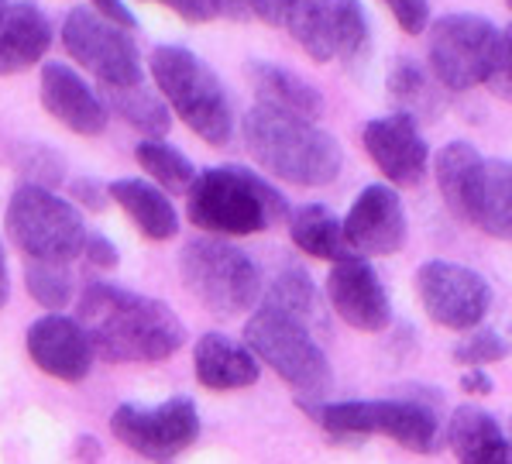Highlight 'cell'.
<instances>
[{
  "label": "cell",
  "instance_id": "obj_1",
  "mask_svg": "<svg viewBox=\"0 0 512 464\" xmlns=\"http://www.w3.org/2000/svg\"><path fill=\"white\" fill-rule=\"evenodd\" d=\"M76 320L104 361H165L186 344V327L169 303L93 279L76 300Z\"/></svg>",
  "mask_w": 512,
  "mask_h": 464
},
{
  "label": "cell",
  "instance_id": "obj_2",
  "mask_svg": "<svg viewBox=\"0 0 512 464\" xmlns=\"http://www.w3.org/2000/svg\"><path fill=\"white\" fill-rule=\"evenodd\" d=\"M241 138L251 159L282 183L320 190L341 176V145L317 121L255 104L241 117Z\"/></svg>",
  "mask_w": 512,
  "mask_h": 464
},
{
  "label": "cell",
  "instance_id": "obj_3",
  "mask_svg": "<svg viewBox=\"0 0 512 464\" xmlns=\"http://www.w3.org/2000/svg\"><path fill=\"white\" fill-rule=\"evenodd\" d=\"M293 207L262 172L248 165H210L186 193V217L210 238H251L289 220Z\"/></svg>",
  "mask_w": 512,
  "mask_h": 464
},
{
  "label": "cell",
  "instance_id": "obj_4",
  "mask_svg": "<svg viewBox=\"0 0 512 464\" xmlns=\"http://www.w3.org/2000/svg\"><path fill=\"white\" fill-rule=\"evenodd\" d=\"M155 90L176 117L214 148H227L234 141V107L224 83L207 62L183 45H159L152 52Z\"/></svg>",
  "mask_w": 512,
  "mask_h": 464
},
{
  "label": "cell",
  "instance_id": "obj_5",
  "mask_svg": "<svg viewBox=\"0 0 512 464\" xmlns=\"http://www.w3.org/2000/svg\"><path fill=\"white\" fill-rule=\"evenodd\" d=\"M179 279L196 303L217 317H241L265 296V275L244 248L227 238H193L179 251Z\"/></svg>",
  "mask_w": 512,
  "mask_h": 464
},
{
  "label": "cell",
  "instance_id": "obj_6",
  "mask_svg": "<svg viewBox=\"0 0 512 464\" xmlns=\"http://www.w3.org/2000/svg\"><path fill=\"white\" fill-rule=\"evenodd\" d=\"M244 344L289 389L303 392V396L324 399V392H330V385H334V368L313 337L310 324L275 310V306L258 303V310L244 324Z\"/></svg>",
  "mask_w": 512,
  "mask_h": 464
},
{
  "label": "cell",
  "instance_id": "obj_7",
  "mask_svg": "<svg viewBox=\"0 0 512 464\" xmlns=\"http://www.w3.org/2000/svg\"><path fill=\"white\" fill-rule=\"evenodd\" d=\"M4 227L11 245L28 262L69 265L73 258L83 255L86 238H90L76 203L55 196V190H42V186H25V183L11 193Z\"/></svg>",
  "mask_w": 512,
  "mask_h": 464
},
{
  "label": "cell",
  "instance_id": "obj_8",
  "mask_svg": "<svg viewBox=\"0 0 512 464\" xmlns=\"http://www.w3.org/2000/svg\"><path fill=\"white\" fill-rule=\"evenodd\" d=\"M324 430L337 437H389L413 454H430L440 447V420L433 406L420 399H341V403L317 406L303 403Z\"/></svg>",
  "mask_w": 512,
  "mask_h": 464
},
{
  "label": "cell",
  "instance_id": "obj_9",
  "mask_svg": "<svg viewBox=\"0 0 512 464\" xmlns=\"http://www.w3.org/2000/svg\"><path fill=\"white\" fill-rule=\"evenodd\" d=\"M427 59L433 80L447 90L488 86L502 52V31L482 14H444L430 25Z\"/></svg>",
  "mask_w": 512,
  "mask_h": 464
},
{
  "label": "cell",
  "instance_id": "obj_10",
  "mask_svg": "<svg viewBox=\"0 0 512 464\" xmlns=\"http://www.w3.org/2000/svg\"><path fill=\"white\" fill-rule=\"evenodd\" d=\"M62 45L66 52L90 69L107 90L145 83V62L128 28L100 18L93 7H73L62 21Z\"/></svg>",
  "mask_w": 512,
  "mask_h": 464
},
{
  "label": "cell",
  "instance_id": "obj_11",
  "mask_svg": "<svg viewBox=\"0 0 512 464\" xmlns=\"http://www.w3.org/2000/svg\"><path fill=\"white\" fill-rule=\"evenodd\" d=\"M110 434L145 461L169 464L200 437V410L189 396H172L159 406L124 403L110 413Z\"/></svg>",
  "mask_w": 512,
  "mask_h": 464
},
{
  "label": "cell",
  "instance_id": "obj_12",
  "mask_svg": "<svg viewBox=\"0 0 512 464\" xmlns=\"http://www.w3.org/2000/svg\"><path fill=\"white\" fill-rule=\"evenodd\" d=\"M416 296L433 324L447 330H475L492 306V286L482 272L433 258L416 269Z\"/></svg>",
  "mask_w": 512,
  "mask_h": 464
},
{
  "label": "cell",
  "instance_id": "obj_13",
  "mask_svg": "<svg viewBox=\"0 0 512 464\" xmlns=\"http://www.w3.org/2000/svg\"><path fill=\"white\" fill-rule=\"evenodd\" d=\"M344 238L361 258L396 255L409 238V220L399 193L385 183L365 186L344 214Z\"/></svg>",
  "mask_w": 512,
  "mask_h": 464
},
{
  "label": "cell",
  "instance_id": "obj_14",
  "mask_svg": "<svg viewBox=\"0 0 512 464\" xmlns=\"http://www.w3.org/2000/svg\"><path fill=\"white\" fill-rule=\"evenodd\" d=\"M361 145H365L368 159L375 169L389 179L392 186H416L423 183L430 169V145L420 135L416 121L409 114H385L372 117L361 131Z\"/></svg>",
  "mask_w": 512,
  "mask_h": 464
},
{
  "label": "cell",
  "instance_id": "obj_15",
  "mask_svg": "<svg viewBox=\"0 0 512 464\" xmlns=\"http://www.w3.org/2000/svg\"><path fill=\"white\" fill-rule=\"evenodd\" d=\"M327 303L354 330L382 334L392 324V303L368 258H351L327 272Z\"/></svg>",
  "mask_w": 512,
  "mask_h": 464
},
{
  "label": "cell",
  "instance_id": "obj_16",
  "mask_svg": "<svg viewBox=\"0 0 512 464\" xmlns=\"http://www.w3.org/2000/svg\"><path fill=\"white\" fill-rule=\"evenodd\" d=\"M25 348L28 358L45 375L69 385L83 382L93 368V358H97L80 320L66 317V313H45V317H38L25 334Z\"/></svg>",
  "mask_w": 512,
  "mask_h": 464
},
{
  "label": "cell",
  "instance_id": "obj_17",
  "mask_svg": "<svg viewBox=\"0 0 512 464\" xmlns=\"http://www.w3.org/2000/svg\"><path fill=\"white\" fill-rule=\"evenodd\" d=\"M38 97H42V107L49 110L62 128L73 131V135L97 138L107 131V121H110L107 104L97 97V90H93L76 69L66 66V62H45Z\"/></svg>",
  "mask_w": 512,
  "mask_h": 464
},
{
  "label": "cell",
  "instance_id": "obj_18",
  "mask_svg": "<svg viewBox=\"0 0 512 464\" xmlns=\"http://www.w3.org/2000/svg\"><path fill=\"white\" fill-rule=\"evenodd\" d=\"M485 172L488 162L471 141H447L437 155H433V179L444 196L447 210L458 220L478 227L485 200Z\"/></svg>",
  "mask_w": 512,
  "mask_h": 464
},
{
  "label": "cell",
  "instance_id": "obj_19",
  "mask_svg": "<svg viewBox=\"0 0 512 464\" xmlns=\"http://www.w3.org/2000/svg\"><path fill=\"white\" fill-rule=\"evenodd\" d=\"M193 372L203 389L234 392L262 379V361L255 358L248 344L210 330L193 344Z\"/></svg>",
  "mask_w": 512,
  "mask_h": 464
},
{
  "label": "cell",
  "instance_id": "obj_20",
  "mask_svg": "<svg viewBox=\"0 0 512 464\" xmlns=\"http://www.w3.org/2000/svg\"><path fill=\"white\" fill-rule=\"evenodd\" d=\"M52 45V21L35 0L7 7V18L0 25V76L25 73L38 66Z\"/></svg>",
  "mask_w": 512,
  "mask_h": 464
},
{
  "label": "cell",
  "instance_id": "obj_21",
  "mask_svg": "<svg viewBox=\"0 0 512 464\" xmlns=\"http://www.w3.org/2000/svg\"><path fill=\"white\" fill-rule=\"evenodd\" d=\"M107 193L124 214L135 220V227L148 241H169L179 234V214L162 186L148 183V179H138V176H128V179H114V183L107 186Z\"/></svg>",
  "mask_w": 512,
  "mask_h": 464
},
{
  "label": "cell",
  "instance_id": "obj_22",
  "mask_svg": "<svg viewBox=\"0 0 512 464\" xmlns=\"http://www.w3.org/2000/svg\"><path fill=\"white\" fill-rule=\"evenodd\" d=\"M251 86H255L258 104L275 107L282 114H296L303 121L324 117V93L299 73L275 62H251Z\"/></svg>",
  "mask_w": 512,
  "mask_h": 464
},
{
  "label": "cell",
  "instance_id": "obj_23",
  "mask_svg": "<svg viewBox=\"0 0 512 464\" xmlns=\"http://www.w3.org/2000/svg\"><path fill=\"white\" fill-rule=\"evenodd\" d=\"M286 224H289V238H293V245L303 251V255L324 258L330 265L361 258V255H354V248L348 245V238H344V220L330 207H324V203L296 207Z\"/></svg>",
  "mask_w": 512,
  "mask_h": 464
},
{
  "label": "cell",
  "instance_id": "obj_24",
  "mask_svg": "<svg viewBox=\"0 0 512 464\" xmlns=\"http://www.w3.org/2000/svg\"><path fill=\"white\" fill-rule=\"evenodd\" d=\"M447 440L461 464H509V440L499 420L478 406H461L451 416Z\"/></svg>",
  "mask_w": 512,
  "mask_h": 464
},
{
  "label": "cell",
  "instance_id": "obj_25",
  "mask_svg": "<svg viewBox=\"0 0 512 464\" xmlns=\"http://www.w3.org/2000/svg\"><path fill=\"white\" fill-rule=\"evenodd\" d=\"M289 38L310 55L313 62L337 59L334 52V0H293L286 14Z\"/></svg>",
  "mask_w": 512,
  "mask_h": 464
},
{
  "label": "cell",
  "instance_id": "obj_26",
  "mask_svg": "<svg viewBox=\"0 0 512 464\" xmlns=\"http://www.w3.org/2000/svg\"><path fill=\"white\" fill-rule=\"evenodd\" d=\"M265 306H275V310L289 313V317L303 320V324H317L320 320V296H317V282L313 275L303 269V265H282L275 272V279L269 282L262 296Z\"/></svg>",
  "mask_w": 512,
  "mask_h": 464
},
{
  "label": "cell",
  "instance_id": "obj_27",
  "mask_svg": "<svg viewBox=\"0 0 512 464\" xmlns=\"http://www.w3.org/2000/svg\"><path fill=\"white\" fill-rule=\"evenodd\" d=\"M107 100L124 121L145 138H165L172 128V110L162 100V93L148 90L145 83L124 86V90H107Z\"/></svg>",
  "mask_w": 512,
  "mask_h": 464
},
{
  "label": "cell",
  "instance_id": "obj_28",
  "mask_svg": "<svg viewBox=\"0 0 512 464\" xmlns=\"http://www.w3.org/2000/svg\"><path fill=\"white\" fill-rule=\"evenodd\" d=\"M135 159L155 179V186L169 193H189V186L196 183V169L189 155L169 145L165 138H145L141 145H135Z\"/></svg>",
  "mask_w": 512,
  "mask_h": 464
},
{
  "label": "cell",
  "instance_id": "obj_29",
  "mask_svg": "<svg viewBox=\"0 0 512 464\" xmlns=\"http://www.w3.org/2000/svg\"><path fill=\"white\" fill-rule=\"evenodd\" d=\"M478 227L499 241H512V162L509 159L488 162Z\"/></svg>",
  "mask_w": 512,
  "mask_h": 464
},
{
  "label": "cell",
  "instance_id": "obj_30",
  "mask_svg": "<svg viewBox=\"0 0 512 464\" xmlns=\"http://www.w3.org/2000/svg\"><path fill=\"white\" fill-rule=\"evenodd\" d=\"M334 52L348 69L372 55V25L361 0H334Z\"/></svg>",
  "mask_w": 512,
  "mask_h": 464
},
{
  "label": "cell",
  "instance_id": "obj_31",
  "mask_svg": "<svg viewBox=\"0 0 512 464\" xmlns=\"http://www.w3.org/2000/svg\"><path fill=\"white\" fill-rule=\"evenodd\" d=\"M25 289L38 306H45L49 313H59L73 303L76 279H73V272H69V265L28 262L25 265Z\"/></svg>",
  "mask_w": 512,
  "mask_h": 464
},
{
  "label": "cell",
  "instance_id": "obj_32",
  "mask_svg": "<svg viewBox=\"0 0 512 464\" xmlns=\"http://www.w3.org/2000/svg\"><path fill=\"white\" fill-rule=\"evenodd\" d=\"M430 76V69H420L413 59H399L389 69V90L406 107L403 114L416 117V110H437V93H433Z\"/></svg>",
  "mask_w": 512,
  "mask_h": 464
},
{
  "label": "cell",
  "instance_id": "obj_33",
  "mask_svg": "<svg viewBox=\"0 0 512 464\" xmlns=\"http://www.w3.org/2000/svg\"><path fill=\"white\" fill-rule=\"evenodd\" d=\"M18 176L25 179V186L55 190L66 179V159L49 145H28L18 152Z\"/></svg>",
  "mask_w": 512,
  "mask_h": 464
},
{
  "label": "cell",
  "instance_id": "obj_34",
  "mask_svg": "<svg viewBox=\"0 0 512 464\" xmlns=\"http://www.w3.org/2000/svg\"><path fill=\"white\" fill-rule=\"evenodd\" d=\"M512 355V344L495 330H478L468 341L454 348V361L468 368H482V365H495V361H506Z\"/></svg>",
  "mask_w": 512,
  "mask_h": 464
},
{
  "label": "cell",
  "instance_id": "obj_35",
  "mask_svg": "<svg viewBox=\"0 0 512 464\" xmlns=\"http://www.w3.org/2000/svg\"><path fill=\"white\" fill-rule=\"evenodd\" d=\"M382 4L406 35H427L430 31V0H382Z\"/></svg>",
  "mask_w": 512,
  "mask_h": 464
},
{
  "label": "cell",
  "instance_id": "obj_36",
  "mask_svg": "<svg viewBox=\"0 0 512 464\" xmlns=\"http://www.w3.org/2000/svg\"><path fill=\"white\" fill-rule=\"evenodd\" d=\"M488 90L502 100H512V25L502 31V52H499V66H495Z\"/></svg>",
  "mask_w": 512,
  "mask_h": 464
},
{
  "label": "cell",
  "instance_id": "obj_37",
  "mask_svg": "<svg viewBox=\"0 0 512 464\" xmlns=\"http://www.w3.org/2000/svg\"><path fill=\"white\" fill-rule=\"evenodd\" d=\"M83 255H86V262H90L93 269H100V272L117 269V262H121V251H117L114 241L104 238V234H93V231H90V238H86Z\"/></svg>",
  "mask_w": 512,
  "mask_h": 464
},
{
  "label": "cell",
  "instance_id": "obj_38",
  "mask_svg": "<svg viewBox=\"0 0 512 464\" xmlns=\"http://www.w3.org/2000/svg\"><path fill=\"white\" fill-rule=\"evenodd\" d=\"M69 193H73L86 210H104L110 203V193L93 176H76L73 183H69Z\"/></svg>",
  "mask_w": 512,
  "mask_h": 464
},
{
  "label": "cell",
  "instance_id": "obj_39",
  "mask_svg": "<svg viewBox=\"0 0 512 464\" xmlns=\"http://www.w3.org/2000/svg\"><path fill=\"white\" fill-rule=\"evenodd\" d=\"M289 7H293V0H251V18L262 21V25L282 28L286 25Z\"/></svg>",
  "mask_w": 512,
  "mask_h": 464
},
{
  "label": "cell",
  "instance_id": "obj_40",
  "mask_svg": "<svg viewBox=\"0 0 512 464\" xmlns=\"http://www.w3.org/2000/svg\"><path fill=\"white\" fill-rule=\"evenodd\" d=\"M93 11H97L100 18L114 21V25L128 28V31H135V28H138L135 11H131V7L124 4V0H93Z\"/></svg>",
  "mask_w": 512,
  "mask_h": 464
},
{
  "label": "cell",
  "instance_id": "obj_41",
  "mask_svg": "<svg viewBox=\"0 0 512 464\" xmlns=\"http://www.w3.org/2000/svg\"><path fill=\"white\" fill-rule=\"evenodd\" d=\"M461 389L471 392V396H488V392L495 389V382L485 368H468V372L461 375Z\"/></svg>",
  "mask_w": 512,
  "mask_h": 464
},
{
  "label": "cell",
  "instance_id": "obj_42",
  "mask_svg": "<svg viewBox=\"0 0 512 464\" xmlns=\"http://www.w3.org/2000/svg\"><path fill=\"white\" fill-rule=\"evenodd\" d=\"M217 18L251 21V0H217Z\"/></svg>",
  "mask_w": 512,
  "mask_h": 464
},
{
  "label": "cell",
  "instance_id": "obj_43",
  "mask_svg": "<svg viewBox=\"0 0 512 464\" xmlns=\"http://www.w3.org/2000/svg\"><path fill=\"white\" fill-rule=\"evenodd\" d=\"M11 300V272H7V255H4V245H0V310Z\"/></svg>",
  "mask_w": 512,
  "mask_h": 464
},
{
  "label": "cell",
  "instance_id": "obj_44",
  "mask_svg": "<svg viewBox=\"0 0 512 464\" xmlns=\"http://www.w3.org/2000/svg\"><path fill=\"white\" fill-rule=\"evenodd\" d=\"M7 7H11V4H7V0H0V25H4V18H7Z\"/></svg>",
  "mask_w": 512,
  "mask_h": 464
},
{
  "label": "cell",
  "instance_id": "obj_45",
  "mask_svg": "<svg viewBox=\"0 0 512 464\" xmlns=\"http://www.w3.org/2000/svg\"><path fill=\"white\" fill-rule=\"evenodd\" d=\"M509 464H512V440H509Z\"/></svg>",
  "mask_w": 512,
  "mask_h": 464
},
{
  "label": "cell",
  "instance_id": "obj_46",
  "mask_svg": "<svg viewBox=\"0 0 512 464\" xmlns=\"http://www.w3.org/2000/svg\"><path fill=\"white\" fill-rule=\"evenodd\" d=\"M506 4H509V7H512V0H506Z\"/></svg>",
  "mask_w": 512,
  "mask_h": 464
}]
</instances>
